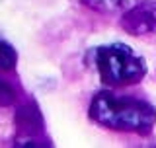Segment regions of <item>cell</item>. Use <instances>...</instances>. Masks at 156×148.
Returning a JSON list of instances; mask_svg holds the SVG:
<instances>
[{
    "instance_id": "obj_1",
    "label": "cell",
    "mask_w": 156,
    "mask_h": 148,
    "mask_svg": "<svg viewBox=\"0 0 156 148\" xmlns=\"http://www.w3.org/2000/svg\"><path fill=\"white\" fill-rule=\"evenodd\" d=\"M90 117L111 131L148 135L156 123V109L152 103L140 97L100 92L90 103Z\"/></svg>"
},
{
    "instance_id": "obj_2",
    "label": "cell",
    "mask_w": 156,
    "mask_h": 148,
    "mask_svg": "<svg viewBox=\"0 0 156 148\" xmlns=\"http://www.w3.org/2000/svg\"><path fill=\"white\" fill-rule=\"evenodd\" d=\"M98 74L107 86H131L146 76V62L131 47L123 43L98 47L94 53Z\"/></svg>"
},
{
    "instance_id": "obj_3",
    "label": "cell",
    "mask_w": 156,
    "mask_h": 148,
    "mask_svg": "<svg viewBox=\"0 0 156 148\" xmlns=\"http://www.w3.org/2000/svg\"><path fill=\"white\" fill-rule=\"evenodd\" d=\"M121 27L129 35L140 37L156 31V2L154 0H139L127 8L121 18Z\"/></svg>"
},
{
    "instance_id": "obj_4",
    "label": "cell",
    "mask_w": 156,
    "mask_h": 148,
    "mask_svg": "<svg viewBox=\"0 0 156 148\" xmlns=\"http://www.w3.org/2000/svg\"><path fill=\"white\" fill-rule=\"evenodd\" d=\"M82 2L98 12H125L135 4V0H82Z\"/></svg>"
},
{
    "instance_id": "obj_5",
    "label": "cell",
    "mask_w": 156,
    "mask_h": 148,
    "mask_svg": "<svg viewBox=\"0 0 156 148\" xmlns=\"http://www.w3.org/2000/svg\"><path fill=\"white\" fill-rule=\"evenodd\" d=\"M18 62V53L6 41H0V70H14Z\"/></svg>"
},
{
    "instance_id": "obj_6",
    "label": "cell",
    "mask_w": 156,
    "mask_h": 148,
    "mask_svg": "<svg viewBox=\"0 0 156 148\" xmlns=\"http://www.w3.org/2000/svg\"><path fill=\"white\" fill-rule=\"evenodd\" d=\"M18 101V92L8 80L0 78V107H10Z\"/></svg>"
}]
</instances>
